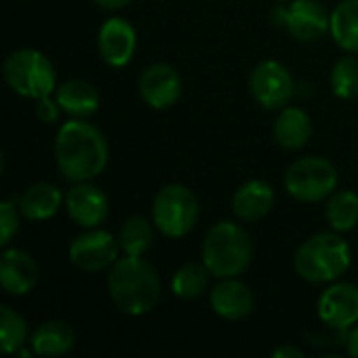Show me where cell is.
I'll use <instances>...</instances> for the list:
<instances>
[{
	"instance_id": "obj_1",
	"label": "cell",
	"mask_w": 358,
	"mask_h": 358,
	"mask_svg": "<svg viewBox=\"0 0 358 358\" xmlns=\"http://www.w3.org/2000/svg\"><path fill=\"white\" fill-rule=\"evenodd\" d=\"M55 157L59 172L67 180L86 182L105 170L109 162V147L96 126L78 117L59 128L55 141Z\"/></svg>"
},
{
	"instance_id": "obj_2",
	"label": "cell",
	"mask_w": 358,
	"mask_h": 358,
	"mask_svg": "<svg viewBox=\"0 0 358 358\" xmlns=\"http://www.w3.org/2000/svg\"><path fill=\"white\" fill-rule=\"evenodd\" d=\"M107 287L113 304L130 317L147 315L155 308L162 283L155 268L143 256H126L115 260L109 271Z\"/></svg>"
},
{
	"instance_id": "obj_3",
	"label": "cell",
	"mask_w": 358,
	"mask_h": 358,
	"mask_svg": "<svg viewBox=\"0 0 358 358\" xmlns=\"http://www.w3.org/2000/svg\"><path fill=\"white\" fill-rule=\"evenodd\" d=\"M254 245L250 235L235 222H218L214 224L201 248V262L208 271L218 279L239 277L252 264Z\"/></svg>"
},
{
	"instance_id": "obj_4",
	"label": "cell",
	"mask_w": 358,
	"mask_h": 358,
	"mask_svg": "<svg viewBox=\"0 0 358 358\" xmlns=\"http://www.w3.org/2000/svg\"><path fill=\"white\" fill-rule=\"evenodd\" d=\"M350 262V248L336 233L313 235L294 256L296 273L308 283H334L348 273Z\"/></svg>"
},
{
	"instance_id": "obj_5",
	"label": "cell",
	"mask_w": 358,
	"mask_h": 358,
	"mask_svg": "<svg viewBox=\"0 0 358 358\" xmlns=\"http://www.w3.org/2000/svg\"><path fill=\"white\" fill-rule=\"evenodd\" d=\"M4 80L17 94L25 99L48 96L57 84V73L52 63L34 48H21L6 57L4 61Z\"/></svg>"
},
{
	"instance_id": "obj_6",
	"label": "cell",
	"mask_w": 358,
	"mask_h": 358,
	"mask_svg": "<svg viewBox=\"0 0 358 358\" xmlns=\"http://www.w3.org/2000/svg\"><path fill=\"white\" fill-rule=\"evenodd\" d=\"M151 218L162 235L170 239H180L189 235L197 224L199 218L197 195L185 185H168L155 195Z\"/></svg>"
},
{
	"instance_id": "obj_7",
	"label": "cell",
	"mask_w": 358,
	"mask_h": 358,
	"mask_svg": "<svg viewBox=\"0 0 358 358\" xmlns=\"http://www.w3.org/2000/svg\"><path fill=\"white\" fill-rule=\"evenodd\" d=\"M338 187V170L325 157H302L285 172L287 193L302 203H317L329 197Z\"/></svg>"
},
{
	"instance_id": "obj_8",
	"label": "cell",
	"mask_w": 358,
	"mask_h": 358,
	"mask_svg": "<svg viewBox=\"0 0 358 358\" xmlns=\"http://www.w3.org/2000/svg\"><path fill=\"white\" fill-rule=\"evenodd\" d=\"M273 19L300 42H315L331 27V15L319 0H292L287 6H277Z\"/></svg>"
},
{
	"instance_id": "obj_9",
	"label": "cell",
	"mask_w": 358,
	"mask_h": 358,
	"mask_svg": "<svg viewBox=\"0 0 358 358\" xmlns=\"http://www.w3.org/2000/svg\"><path fill=\"white\" fill-rule=\"evenodd\" d=\"M294 78L279 61H262L250 78V90L264 109H283L294 96Z\"/></svg>"
},
{
	"instance_id": "obj_10",
	"label": "cell",
	"mask_w": 358,
	"mask_h": 358,
	"mask_svg": "<svg viewBox=\"0 0 358 358\" xmlns=\"http://www.w3.org/2000/svg\"><path fill=\"white\" fill-rule=\"evenodd\" d=\"M120 241L101 229H86V233L78 235L69 245V260L86 273H96L109 268L117 260Z\"/></svg>"
},
{
	"instance_id": "obj_11",
	"label": "cell",
	"mask_w": 358,
	"mask_h": 358,
	"mask_svg": "<svg viewBox=\"0 0 358 358\" xmlns=\"http://www.w3.org/2000/svg\"><path fill=\"white\" fill-rule=\"evenodd\" d=\"M138 92L151 109H168L182 94L180 73L168 63H153L141 73Z\"/></svg>"
},
{
	"instance_id": "obj_12",
	"label": "cell",
	"mask_w": 358,
	"mask_h": 358,
	"mask_svg": "<svg viewBox=\"0 0 358 358\" xmlns=\"http://www.w3.org/2000/svg\"><path fill=\"white\" fill-rule=\"evenodd\" d=\"M319 317L331 329H352L358 323V287L352 283H336L319 298Z\"/></svg>"
},
{
	"instance_id": "obj_13",
	"label": "cell",
	"mask_w": 358,
	"mask_h": 358,
	"mask_svg": "<svg viewBox=\"0 0 358 358\" xmlns=\"http://www.w3.org/2000/svg\"><path fill=\"white\" fill-rule=\"evenodd\" d=\"M65 208H67L69 218L82 229H96L99 224L105 222V218L109 214L107 195L99 187L88 185V180L76 182L67 191Z\"/></svg>"
},
{
	"instance_id": "obj_14",
	"label": "cell",
	"mask_w": 358,
	"mask_h": 358,
	"mask_svg": "<svg viewBox=\"0 0 358 358\" xmlns=\"http://www.w3.org/2000/svg\"><path fill=\"white\" fill-rule=\"evenodd\" d=\"M136 50V31L122 19L111 17L99 29V52L109 67H124Z\"/></svg>"
},
{
	"instance_id": "obj_15",
	"label": "cell",
	"mask_w": 358,
	"mask_h": 358,
	"mask_svg": "<svg viewBox=\"0 0 358 358\" xmlns=\"http://www.w3.org/2000/svg\"><path fill=\"white\" fill-rule=\"evenodd\" d=\"M36 260L23 250H4L0 258V285L10 296H25L36 287Z\"/></svg>"
},
{
	"instance_id": "obj_16",
	"label": "cell",
	"mask_w": 358,
	"mask_h": 358,
	"mask_svg": "<svg viewBox=\"0 0 358 358\" xmlns=\"http://www.w3.org/2000/svg\"><path fill=\"white\" fill-rule=\"evenodd\" d=\"M212 310L227 321H241L254 310V294L252 289L237 281V277L220 279V283L210 294Z\"/></svg>"
},
{
	"instance_id": "obj_17",
	"label": "cell",
	"mask_w": 358,
	"mask_h": 358,
	"mask_svg": "<svg viewBox=\"0 0 358 358\" xmlns=\"http://www.w3.org/2000/svg\"><path fill=\"white\" fill-rule=\"evenodd\" d=\"M233 212L245 222L262 220L275 206V191L264 180H248L233 195Z\"/></svg>"
},
{
	"instance_id": "obj_18",
	"label": "cell",
	"mask_w": 358,
	"mask_h": 358,
	"mask_svg": "<svg viewBox=\"0 0 358 358\" xmlns=\"http://www.w3.org/2000/svg\"><path fill=\"white\" fill-rule=\"evenodd\" d=\"M63 203L65 197L61 189L48 182H36L17 197V208L27 220H48L59 212Z\"/></svg>"
},
{
	"instance_id": "obj_19",
	"label": "cell",
	"mask_w": 358,
	"mask_h": 358,
	"mask_svg": "<svg viewBox=\"0 0 358 358\" xmlns=\"http://www.w3.org/2000/svg\"><path fill=\"white\" fill-rule=\"evenodd\" d=\"M275 141L279 147L287 149V151H298L302 149L310 136H313V122L308 117V113L300 107H283L275 128H273Z\"/></svg>"
},
{
	"instance_id": "obj_20",
	"label": "cell",
	"mask_w": 358,
	"mask_h": 358,
	"mask_svg": "<svg viewBox=\"0 0 358 358\" xmlns=\"http://www.w3.org/2000/svg\"><path fill=\"white\" fill-rule=\"evenodd\" d=\"M55 101L65 113H69L71 117H80V120L92 115L101 105L99 90L90 82H84V80L63 82L55 90Z\"/></svg>"
},
{
	"instance_id": "obj_21",
	"label": "cell",
	"mask_w": 358,
	"mask_h": 358,
	"mask_svg": "<svg viewBox=\"0 0 358 358\" xmlns=\"http://www.w3.org/2000/svg\"><path fill=\"white\" fill-rule=\"evenodd\" d=\"M29 344H31L34 355H38V357H63L73 348L76 336L67 323L46 321V323L36 327Z\"/></svg>"
},
{
	"instance_id": "obj_22",
	"label": "cell",
	"mask_w": 358,
	"mask_h": 358,
	"mask_svg": "<svg viewBox=\"0 0 358 358\" xmlns=\"http://www.w3.org/2000/svg\"><path fill=\"white\" fill-rule=\"evenodd\" d=\"M331 38L348 52H358V0H344L331 13Z\"/></svg>"
},
{
	"instance_id": "obj_23",
	"label": "cell",
	"mask_w": 358,
	"mask_h": 358,
	"mask_svg": "<svg viewBox=\"0 0 358 358\" xmlns=\"http://www.w3.org/2000/svg\"><path fill=\"white\" fill-rule=\"evenodd\" d=\"M153 227L145 216H130L117 233L120 250L126 256L147 254L153 245Z\"/></svg>"
},
{
	"instance_id": "obj_24",
	"label": "cell",
	"mask_w": 358,
	"mask_h": 358,
	"mask_svg": "<svg viewBox=\"0 0 358 358\" xmlns=\"http://www.w3.org/2000/svg\"><path fill=\"white\" fill-rule=\"evenodd\" d=\"M325 218L336 233L352 231L358 224V195L355 191H340L329 195Z\"/></svg>"
},
{
	"instance_id": "obj_25",
	"label": "cell",
	"mask_w": 358,
	"mask_h": 358,
	"mask_svg": "<svg viewBox=\"0 0 358 358\" xmlns=\"http://www.w3.org/2000/svg\"><path fill=\"white\" fill-rule=\"evenodd\" d=\"M210 271L208 266L201 262V264H195V262H189V264H182L174 277H172V292L176 298H182V300H193V298H199L206 287H208V279H210Z\"/></svg>"
},
{
	"instance_id": "obj_26",
	"label": "cell",
	"mask_w": 358,
	"mask_h": 358,
	"mask_svg": "<svg viewBox=\"0 0 358 358\" xmlns=\"http://www.w3.org/2000/svg\"><path fill=\"white\" fill-rule=\"evenodd\" d=\"M27 342V323L10 306L0 308V348L4 355H17Z\"/></svg>"
},
{
	"instance_id": "obj_27",
	"label": "cell",
	"mask_w": 358,
	"mask_h": 358,
	"mask_svg": "<svg viewBox=\"0 0 358 358\" xmlns=\"http://www.w3.org/2000/svg\"><path fill=\"white\" fill-rule=\"evenodd\" d=\"M331 90L336 96L348 101L358 96V59L357 57H342L329 76Z\"/></svg>"
},
{
	"instance_id": "obj_28",
	"label": "cell",
	"mask_w": 358,
	"mask_h": 358,
	"mask_svg": "<svg viewBox=\"0 0 358 358\" xmlns=\"http://www.w3.org/2000/svg\"><path fill=\"white\" fill-rule=\"evenodd\" d=\"M19 208L13 201H2L0 206V245H8L19 231Z\"/></svg>"
},
{
	"instance_id": "obj_29",
	"label": "cell",
	"mask_w": 358,
	"mask_h": 358,
	"mask_svg": "<svg viewBox=\"0 0 358 358\" xmlns=\"http://www.w3.org/2000/svg\"><path fill=\"white\" fill-rule=\"evenodd\" d=\"M59 109H61L59 103H57L55 99H50V94L36 101V115H38V120L44 122V124L57 122V120H59Z\"/></svg>"
},
{
	"instance_id": "obj_30",
	"label": "cell",
	"mask_w": 358,
	"mask_h": 358,
	"mask_svg": "<svg viewBox=\"0 0 358 358\" xmlns=\"http://www.w3.org/2000/svg\"><path fill=\"white\" fill-rule=\"evenodd\" d=\"M273 358H304V352L296 346H281L273 352Z\"/></svg>"
},
{
	"instance_id": "obj_31",
	"label": "cell",
	"mask_w": 358,
	"mask_h": 358,
	"mask_svg": "<svg viewBox=\"0 0 358 358\" xmlns=\"http://www.w3.org/2000/svg\"><path fill=\"white\" fill-rule=\"evenodd\" d=\"M346 350H348V355H350V357L358 358V325L357 327H352V329H350V334H348Z\"/></svg>"
},
{
	"instance_id": "obj_32",
	"label": "cell",
	"mask_w": 358,
	"mask_h": 358,
	"mask_svg": "<svg viewBox=\"0 0 358 358\" xmlns=\"http://www.w3.org/2000/svg\"><path fill=\"white\" fill-rule=\"evenodd\" d=\"M92 2L103 6V8H107V10H120V8L130 4V0H92Z\"/></svg>"
},
{
	"instance_id": "obj_33",
	"label": "cell",
	"mask_w": 358,
	"mask_h": 358,
	"mask_svg": "<svg viewBox=\"0 0 358 358\" xmlns=\"http://www.w3.org/2000/svg\"><path fill=\"white\" fill-rule=\"evenodd\" d=\"M281 2H289V0H281Z\"/></svg>"
}]
</instances>
